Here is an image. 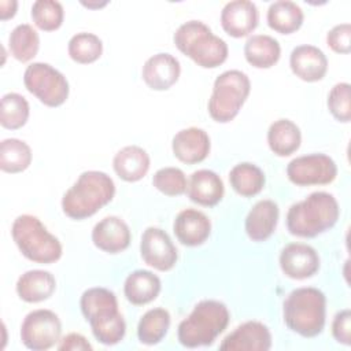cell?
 <instances>
[{
    "label": "cell",
    "instance_id": "6da1fadb",
    "mask_svg": "<svg viewBox=\"0 0 351 351\" xmlns=\"http://www.w3.org/2000/svg\"><path fill=\"white\" fill-rule=\"evenodd\" d=\"M80 307L99 343L115 346L123 340L126 322L112 291L103 287L89 288L81 295Z\"/></svg>",
    "mask_w": 351,
    "mask_h": 351
},
{
    "label": "cell",
    "instance_id": "7a4b0ae2",
    "mask_svg": "<svg viewBox=\"0 0 351 351\" xmlns=\"http://www.w3.org/2000/svg\"><path fill=\"white\" fill-rule=\"evenodd\" d=\"M115 195L112 178L99 170H88L80 174L77 181L62 197L63 213L75 221L86 219L107 206Z\"/></svg>",
    "mask_w": 351,
    "mask_h": 351
},
{
    "label": "cell",
    "instance_id": "3957f363",
    "mask_svg": "<svg viewBox=\"0 0 351 351\" xmlns=\"http://www.w3.org/2000/svg\"><path fill=\"white\" fill-rule=\"evenodd\" d=\"M339 215V203L332 193L313 192L289 207L285 218L287 229L296 237L311 239L332 229Z\"/></svg>",
    "mask_w": 351,
    "mask_h": 351
},
{
    "label": "cell",
    "instance_id": "277c9868",
    "mask_svg": "<svg viewBox=\"0 0 351 351\" xmlns=\"http://www.w3.org/2000/svg\"><path fill=\"white\" fill-rule=\"evenodd\" d=\"M285 325L302 337L318 336L326 322V296L314 287L296 288L282 303Z\"/></svg>",
    "mask_w": 351,
    "mask_h": 351
},
{
    "label": "cell",
    "instance_id": "5b68a950",
    "mask_svg": "<svg viewBox=\"0 0 351 351\" xmlns=\"http://www.w3.org/2000/svg\"><path fill=\"white\" fill-rule=\"evenodd\" d=\"M226 304L214 299L199 302L191 314L177 328V337L181 346L197 348L211 346L229 324Z\"/></svg>",
    "mask_w": 351,
    "mask_h": 351
},
{
    "label": "cell",
    "instance_id": "8992f818",
    "mask_svg": "<svg viewBox=\"0 0 351 351\" xmlns=\"http://www.w3.org/2000/svg\"><path fill=\"white\" fill-rule=\"evenodd\" d=\"M173 41L180 52L203 69H215L228 59L229 48L226 41L215 36L202 21L193 19L180 25Z\"/></svg>",
    "mask_w": 351,
    "mask_h": 351
},
{
    "label": "cell",
    "instance_id": "52a82bcc",
    "mask_svg": "<svg viewBox=\"0 0 351 351\" xmlns=\"http://www.w3.org/2000/svg\"><path fill=\"white\" fill-rule=\"evenodd\" d=\"M11 236L21 254L40 265H51L62 258L63 247L58 237L32 214L18 215L11 226Z\"/></svg>",
    "mask_w": 351,
    "mask_h": 351
},
{
    "label": "cell",
    "instance_id": "ba28073f",
    "mask_svg": "<svg viewBox=\"0 0 351 351\" xmlns=\"http://www.w3.org/2000/svg\"><path fill=\"white\" fill-rule=\"evenodd\" d=\"M251 92L248 75L240 70H226L221 73L213 85V92L207 103L210 117L218 123L233 121Z\"/></svg>",
    "mask_w": 351,
    "mask_h": 351
},
{
    "label": "cell",
    "instance_id": "9c48e42d",
    "mask_svg": "<svg viewBox=\"0 0 351 351\" xmlns=\"http://www.w3.org/2000/svg\"><path fill=\"white\" fill-rule=\"evenodd\" d=\"M25 88L47 107H59L69 97V81L66 77L44 62L29 64L23 73Z\"/></svg>",
    "mask_w": 351,
    "mask_h": 351
},
{
    "label": "cell",
    "instance_id": "30bf717a",
    "mask_svg": "<svg viewBox=\"0 0 351 351\" xmlns=\"http://www.w3.org/2000/svg\"><path fill=\"white\" fill-rule=\"evenodd\" d=\"M62 335V322L53 311L37 308L30 311L21 325V341L33 351H45L53 347Z\"/></svg>",
    "mask_w": 351,
    "mask_h": 351
},
{
    "label": "cell",
    "instance_id": "8fae6325",
    "mask_svg": "<svg viewBox=\"0 0 351 351\" xmlns=\"http://www.w3.org/2000/svg\"><path fill=\"white\" fill-rule=\"evenodd\" d=\"M337 176L336 162L325 154H308L292 159L287 166L288 180L298 186L326 185Z\"/></svg>",
    "mask_w": 351,
    "mask_h": 351
},
{
    "label": "cell",
    "instance_id": "7c38bea8",
    "mask_svg": "<svg viewBox=\"0 0 351 351\" xmlns=\"http://www.w3.org/2000/svg\"><path fill=\"white\" fill-rule=\"evenodd\" d=\"M143 261L159 271L171 270L178 261V251L170 236L160 228L148 226L140 240Z\"/></svg>",
    "mask_w": 351,
    "mask_h": 351
},
{
    "label": "cell",
    "instance_id": "4fadbf2b",
    "mask_svg": "<svg viewBox=\"0 0 351 351\" xmlns=\"http://www.w3.org/2000/svg\"><path fill=\"white\" fill-rule=\"evenodd\" d=\"M280 267L292 280H306L319 270V255L308 244L289 243L280 252Z\"/></svg>",
    "mask_w": 351,
    "mask_h": 351
},
{
    "label": "cell",
    "instance_id": "5bb4252c",
    "mask_svg": "<svg viewBox=\"0 0 351 351\" xmlns=\"http://www.w3.org/2000/svg\"><path fill=\"white\" fill-rule=\"evenodd\" d=\"M271 333L259 321H247L230 332L219 344V350L228 351H267L271 348Z\"/></svg>",
    "mask_w": 351,
    "mask_h": 351
},
{
    "label": "cell",
    "instance_id": "9a60e30c",
    "mask_svg": "<svg viewBox=\"0 0 351 351\" xmlns=\"http://www.w3.org/2000/svg\"><path fill=\"white\" fill-rule=\"evenodd\" d=\"M258 22V7L250 0L229 1L221 11V26L234 38H241L252 33L256 29Z\"/></svg>",
    "mask_w": 351,
    "mask_h": 351
},
{
    "label": "cell",
    "instance_id": "2e32d148",
    "mask_svg": "<svg viewBox=\"0 0 351 351\" xmlns=\"http://www.w3.org/2000/svg\"><path fill=\"white\" fill-rule=\"evenodd\" d=\"M92 241L95 247L103 252L119 254L129 247L132 233L129 225L122 218L110 215L93 226Z\"/></svg>",
    "mask_w": 351,
    "mask_h": 351
},
{
    "label": "cell",
    "instance_id": "e0dca14e",
    "mask_svg": "<svg viewBox=\"0 0 351 351\" xmlns=\"http://www.w3.org/2000/svg\"><path fill=\"white\" fill-rule=\"evenodd\" d=\"M181 64L176 56L159 52L148 58L143 66L141 77L145 85L154 90H167L180 78Z\"/></svg>",
    "mask_w": 351,
    "mask_h": 351
},
{
    "label": "cell",
    "instance_id": "ac0fdd59",
    "mask_svg": "<svg viewBox=\"0 0 351 351\" xmlns=\"http://www.w3.org/2000/svg\"><path fill=\"white\" fill-rule=\"evenodd\" d=\"M174 156L186 165H196L203 162L211 149L210 136L206 130L191 126L177 132L171 141Z\"/></svg>",
    "mask_w": 351,
    "mask_h": 351
},
{
    "label": "cell",
    "instance_id": "d6986e66",
    "mask_svg": "<svg viewBox=\"0 0 351 351\" xmlns=\"http://www.w3.org/2000/svg\"><path fill=\"white\" fill-rule=\"evenodd\" d=\"M289 67L302 81L317 82L321 81L328 71V58L318 47L302 44L292 49Z\"/></svg>",
    "mask_w": 351,
    "mask_h": 351
},
{
    "label": "cell",
    "instance_id": "ffe728a7",
    "mask_svg": "<svg viewBox=\"0 0 351 351\" xmlns=\"http://www.w3.org/2000/svg\"><path fill=\"white\" fill-rule=\"evenodd\" d=\"M173 232L182 245L197 247L210 237L211 221L196 208H185L177 214L173 222Z\"/></svg>",
    "mask_w": 351,
    "mask_h": 351
},
{
    "label": "cell",
    "instance_id": "44dd1931",
    "mask_svg": "<svg viewBox=\"0 0 351 351\" xmlns=\"http://www.w3.org/2000/svg\"><path fill=\"white\" fill-rule=\"evenodd\" d=\"M186 193L193 203L204 207H214L223 197V181L215 171L200 169L191 174Z\"/></svg>",
    "mask_w": 351,
    "mask_h": 351
},
{
    "label": "cell",
    "instance_id": "7402d4cb",
    "mask_svg": "<svg viewBox=\"0 0 351 351\" xmlns=\"http://www.w3.org/2000/svg\"><path fill=\"white\" fill-rule=\"evenodd\" d=\"M280 217V208L274 200L263 199L256 202L248 211L244 229L252 241H265L276 230Z\"/></svg>",
    "mask_w": 351,
    "mask_h": 351
},
{
    "label": "cell",
    "instance_id": "603a6c76",
    "mask_svg": "<svg viewBox=\"0 0 351 351\" xmlns=\"http://www.w3.org/2000/svg\"><path fill=\"white\" fill-rule=\"evenodd\" d=\"M56 289V280L47 270H27L19 276L15 291L21 300L26 303H40L49 299Z\"/></svg>",
    "mask_w": 351,
    "mask_h": 351
},
{
    "label": "cell",
    "instance_id": "cb8c5ba5",
    "mask_svg": "<svg viewBox=\"0 0 351 351\" xmlns=\"http://www.w3.org/2000/svg\"><path fill=\"white\" fill-rule=\"evenodd\" d=\"M151 159L148 152L138 145H126L121 148L112 159L114 171L126 182H136L145 177Z\"/></svg>",
    "mask_w": 351,
    "mask_h": 351
},
{
    "label": "cell",
    "instance_id": "d4e9b609",
    "mask_svg": "<svg viewBox=\"0 0 351 351\" xmlns=\"http://www.w3.org/2000/svg\"><path fill=\"white\" fill-rule=\"evenodd\" d=\"M162 289L160 278L149 270L132 271L123 284V293L129 303L144 306L154 302Z\"/></svg>",
    "mask_w": 351,
    "mask_h": 351
},
{
    "label": "cell",
    "instance_id": "484cf974",
    "mask_svg": "<svg viewBox=\"0 0 351 351\" xmlns=\"http://www.w3.org/2000/svg\"><path fill=\"white\" fill-rule=\"evenodd\" d=\"M302 143L299 126L291 119L281 118L274 121L267 130V144L277 156H289L296 152Z\"/></svg>",
    "mask_w": 351,
    "mask_h": 351
},
{
    "label": "cell",
    "instance_id": "4316f807",
    "mask_svg": "<svg viewBox=\"0 0 351 351\" xmlns=\"http://www.w3.org/2000/svg\"><path fill=\"white\" fill-rule=\"evenodd\" d=\"M280 56V43L269 34H254L244 44V58L255 69H270Z\"/></svg>",
    "mask_w": 351,
    "mask_h": 351
},
{
    "label": "cell",
    "instance_id": "83f0119b",
    "mask_svg": "<svg viewBox=\"0 0 351 351\" xmlns=\"http://www.w3.org/2000/svg\"><path fill=\"white\" fill-rule=\"evenodd\" d=\"M267 25L280 34H291L303 25L304 14L300 5L289 0H278L269 5L266 14Z\"/></svg>",
    "mask_w": 351,
    "mask_h": 351
},
{
    "label": "cell",
    "instance_id": "f1b7e54d",
    "mask_svg": "<svg viewBox=\"0 0 351 351\" xmlns=\"http://www.w3.org/2000/svg\"><path fill=\"white\" fill-rule=\"evenodd\" d=\"M229 182L237 195L243 197H252L263 189L266 177L262 169L256 165L241 162L234 165L229 171Z\"/></svg>",
    "mask_w": 351,
    "mask_h": 351
},
{
    "label": "cell",
    "instance_id": "f546056e",
    "mask_svg": "<svg viewBox=\"0 0 351 351\" xmlns=\"http://www.w3.org/2000/svg\"><path fill=\"white\" fill-rule=\"evenodd\" d=\"M170 313L166 308L155 307L143 314L137 325V337L141 344L155 346L160 343L170 328Z\"/></svg>",
    "mask_w": 351,
    "mask_h": 351
},
{
    "label": "cell",
    "instance_id": "4dcf8cb0",
    "mask_svg": "<svg viewBox=\"0 0 351 351\" xmlns=\"http://www.w3.org/2000/svg\"><path fill=\"white\" fill-rule=\"evenodd\" d=\"M32 149L19 138H4L0 143V169L4 173L16 174L25 171L32 163Z\"/></svg>",
    "mask_w": 351,
    "mask_h": 351
},
{
    "label": "cell",
    "instance_id": "1f68e13d",
    "mask_svg": "<svg viewBox=\"0 0 351 351\" xmlns=\"http://www.w3.org/2000/svg\"><path fill=\"white\" fill-rule=\"evenodd\" d=\"M10 53L22 63L32 60L40 48V37L36 29L29 23L15 26L8 37Z\"/></svg>",
    "mask_w": 351,
    "mask_h": 351
},
{
    "label": "cell",
    "instance_id": "d6a6232c",
    "mask_svg": "<svg viewBox=\"0 0 351 351\" xmlns=\"http://www.w3.org/2000/svg\"><path fill=\"white\" fill-rule=\"evenodd\" d=\"M30 115V107L27 100L16 93L10 92L3 95L0 106V123L10 130L21 129L26 125Z\"/></svg>",
    "mask_w": 351,
    "mask_h": 351
},
{
    "label": "cell",
    "instance_id": "836d02e7",
    "mask_svg": "<svg viewBox=\"0 0 351 351\" xmlns=\"http://www.w3.org/2000/svg\"><path fill=\"white\" fill-rule=\"evenodd\" d=\"M67 52L75 63L89 64L101 56L103 43L95 33L81 32L69 40Z\"/></svg>",
    "mask_w": 351,
    "mask_h": 351
},
{
    "label": "cell",
    "instance_id": "e575fe53",
    "mask_svg": "<svg viewBox=\"0 0 351 351\" xmlns=\"http://www.w3.org/2000/svg\"><path fill=\"white\" fill-rule=\"evenodd\" d=\"M34 25L44 32L58 30L64 19V10L59 1L55 0H37L30 11Z\"/></svg>",
    "mask_w": 351,
    "mask_h": 351
},
{
    "label": "cell",
    "instance_id": "d590c367",
    "mask_svg": "<svg viewBox=\"0 0 351 351\" xmlns=\"http://www.w3.org/2000/svg\"><path fill=\"white\" fill-rule=\"evenodd\" d=\"M152 185L166 196H180L186 192L188 181L181 169L169 166L155 171Z\"/></svg>",
    "mask_w": 351,
    "mask_h": 351
},
{
    "label": "cell",
    "instance_id": "8d00e7d4",
    "mask_svg": "<svg viewBox=\"0 0 351 351\" xmlns=\"http://www.w3.org/2000/svg\"><path fill=\"white\" fill-rule=\"evenodd\" d=\"M350 84L348 82H337L333 85L328 95V108L335 119L340 122H350L351 119V95H350Z\"/></svg>",
    "mask_w": 351,
    "mask_h": 351
},
{
    "label": "cell",
    "instance_id": "74e56055",
    "mask_svg": "<svg viewBox=\"0 0 351 351\" xmlns=\"http://www.w3.org/2000/svg\"><path fill=\"white\" fill-rule=\"evenodd\" d=\"M328 47L336 53H350L351 51V25L348 22L333 26L326 34Z\"/></svg>",
    "mask_w": 351,
    "mask_h": 351
},
{
    "label": "cell",
    "instance_id": "f35d334b",
    "mask_svg": "<svg viewBox=\"0 0 351 351\" xmlns=\"http://www.w3.org/2000/svg\"><path fill=\"white\" fill-rule=\"evenodd\" d=\"M332 335L340 344L350 346L351 343V313L348 308L339 311L332 322Z\"/></svg>",
    "mask_w": 351,
    "mask_h": 351
},
{
    "label": "cell",
    "instance_id": "ab89813d",
    "mask_svg": "<svg viewBox=\"0 0 351 351\" xmlns=\"http://www.w3.org/2000/svg\"><path fill=\"white\" fill-rule=\"evenodd\" d=\"M92 344L88 341L85 336L81 333H69L63 339L59 340L58 350L59 351H85V350H92Z\"/></svg>",
    "mask_w": 351,
    "mask_h": 351
},
{
    "label": "cell",
    "instance_id": "60d3db41",
    "mask_svg": "<svg viewBox=\"0 0 351 351\" xmlns=\"http://www.w3.org/2000/svg\"><path fill=\"white\" fill-rule=\"evenodd\" d=\"M18 1L15 0H3L0 1V19L7 21L11 19L16 14Z\"/></svg>",
    "mask_w": 351,
    "mask_h": 351
},
{
    "label": "cell",
    "instance_id": "b9f144b4",
    "mask_svg": "<svg viewBox=\"0 0 351 351\" xmlns=\"http://www.w3.org/2000/svg\"><path fill=\"white\" fill-rule=\"evenodd\" d=\"M108 4V1H101V3H90V1H88V3H85V1H82V5H85V7H88V8H100V7H104V5H107Z\"/></svg>",
    "mask_w": 351,
    "mask_h": 351
}]
</instances>
